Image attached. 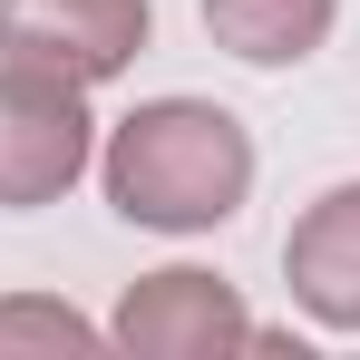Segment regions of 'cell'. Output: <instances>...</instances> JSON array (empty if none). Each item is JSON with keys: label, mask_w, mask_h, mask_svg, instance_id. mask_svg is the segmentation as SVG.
<instances>
[{"label": "cell", "mask_w": 360, "mask_h": 360, "mask_svg": "<svg viewBox=\"0 0 360 360\" xmlns=\"http://www.w3.org/2000/svg\"><path fill=\"white\" fill-rule=\"evenodd\" d=\"M98 176H108V205L127 224H146V234H214L253 195V136L214 98H146L136 117L108 127Z\"/></svg>", "instance_id": "1"}, {"label": "cell", "mask_w": 360, "mask_h": 360, "mask_svg": "<svg viewBox=\"0 0 360 360\" xmlns=\"http://www.w3.org/2000/svg\"><path fill=\"white\" fill-rule=\"evenodd\" d=\"M88 166H98L88 88H68V78H49V68H10V59H0V205H10V214L59 205Z\"/></svg>", "instance_id": "2"}, {"label": "cell", "mask_w": 360, "mask_h": 360, "mask_svg": "<svg viewBox=\"0 0 360 360\" xmlns=\"http://www.w3.org/2000/svg\"><path fill=\"white\" fill-rule=\"evenodd\" d=\"M156 30L146 0H0V59L10 68H49L68 88H108L136 68Z\"/></svg>", "instance_id": "3"}, {"label": "cell", "mask_w": 360, "mask_h": 360, "mask_svg": "<svg viewBox=\"0 0 360 360\" xmlns=\"http://www.w3.org/2000/svg\"><path fill=\"white\" fill-rule=\"evenodd\" d=\"M253 311L234 302L224 273H195V263H166V273H146V283H127L117 321H108V341L136 360H214V351H253Z\"/></svg>", "instance_id": "4"}, {"label": "cell", "mask_w": 360, "mask_h": 360, "mask_svg": "<svg viewBox=\"0 0 360 360\" xmlns=\"http://www.w3.org/2000/svg\"><path fill=\"white\" fill-rule=\"evenodd\" d=\"M283 283L321 331H360V185H331L283 234Z\"/></svg>", "instance_id": "5"}, {"label": "cell", "mask_w": 360, "mask_h": 360, "mask_svg": "<svg viewBox=\"0 0 360 360\" xmlns=\"http://www.w3.org/2000/svg\"><path fill=\"white\" fill-rule=\"evenodd\" d=\"M195 10H205V39L243 68H302L341 20V0H195Z\"/></svg>", "instance_id": "6"}, {"label": "cell", "mask_w": 360, "mask_h": 360, "mask_svg": "<svg viewBox=\"0 0 360 360\" xmlns=\"http://www.w3.org/2000/svg\"><path fill=\"white\" fill-rule=\"evenodd\" d=\"M108 331L88 321V311H68V302H39V292H10L0 302V360L10 351H98Z\"/></svg>", "instance_id": "7"}]
</instances>
